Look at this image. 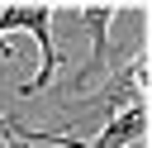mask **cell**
<instances>
[{
	"instance_id": "1",
	"label": "cell",
	"mask_w": 152,
	"mask_h": 148,
	"mask_svg": "<svg viewBox=\"0 0 152 148\" xmlns=\"http://www.w3.org/2000/svg\"><path fill=\"white\" fill-rule=\"evenodd\" d=\"M52 14H57V5H48V0H38V5H0V38L5 33H28L38 43V72H33V81L19 86V100L43 95L52 86L57 67H62L57 43H52Z\"/></svg>"
},
{
	"instance_id": "2",
	"label": "cell",
	"mask_w": 152,
	"mask_h": 148,
	"mask_svg": "<svg viewBox=\"0 0 152 148\" xmlns=\"http://www.w3.org/2000/svg\"><path fill=\"white\" fill-rule=\"evenodd\" d=\"M147 95V53H133L119 72H109L104 76V86L95 91V95H86L90 105H100L104 110V119L109 115H119V110H128V105H138Z\"/></svg>"
},
{
	"instance_id": "3",
	"label": "cell",
	"mask_w": 152,
	"mask_h": 148,
	"mask_svg": "<svg viewBox=\"0 0 152 148\" xmlns=\"http://www.w3.org/2000/svg\"><path fill=\"white\" fill-rule=\"evenodd\" d=\"M142 129H147V105L138 100V105L109 115L95 138H71L66 148H138V143H142Z\"/></svg>"
},
{
	"instance_id": "4",
	"label": "cell",
	"mask_w": 152,
	"mask_h": 148,
	"mask_svg": "<svg viewBox=\"0 0 152 148\" xmlns=\"http://www.w3.org/2000/svg\"><path fill=\"white\" fill-rule=\"evenodd\" d=\"M124 5H76V14H81V24L90 29V67L76 76V91L86 86V76H95V72H109V24H114V14H119Z\"/></svg>"
},
{
	"instance_id": "5",
	"label": "cell",
	"mask_w": 152,
	"mask_h": 148,
	"mask_svg": "<svg viewBox=\"0 0 152 148\" xmlns=\"http://www.w3.org/2000/svg\"><path fill=\"white\" fill-rule=\"evenodd\" d=\"M71 138H81V134L33 129V124H24V119H14V115H0V143H5V148H24V143H57V148H66Z\"/></svg>"
}]
</instances>
